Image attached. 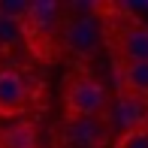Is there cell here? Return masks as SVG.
Listing matches in <instances>:
<instances>
[{"instance_id": "6da1fadb", "label": "cell", "mask_w": 148, "mask_h": 148, "mask_svg": "<svg viewBox=\"0 0 148 148\" xmlns=\"http://www.w3.org/2000/svg\"><path fill=\"white\" fill-rule=\"evenodd\" d=\"M60 6L58 3H27L21 18V39L39 60H55L60 51Z\"/></svg>"}, {"instance_id": "7a4b0ae2", "label": "cell", "mask_w": 148, "mask_h": 148, "mask_svg": "<svg viewBox=\"0 0 148 148\" xmlns=\"http://www.w3.org/2000/svg\"><path fill=\"white\" fill-rule=\"evenodd\" d=\"M103 42L112 55V64H139L148 60V24L133 15H115L103 18L100 24Z\"/></svg>"}, {"instance_id": "3957f363", "label": "cell", "mask_w": 148, "mask_h": 148, "mask_svg": "<svg viewBox=\"0 0 148 148\" xmlns=\"http://www.w3.org/2000/svg\"><path fill=\"white\" fill-rule=\"evenodd\" d=\"M64 112L66 121H85L94 115H103V109L109 106V94L106 88L88 73H73L64 79Z\"/></svg>"}, {"instance_id": "277c9868", "label": "cell", "mask_w": 148, "mask_h": 148, "mask_svg": "<svg viewBox=\"0 0 148 148\" xmlns=\"http://www.w3.org/2000/svg\"><path fill=\"white\" fill-rule=\"evenodd\" d=\"M103 127H115V130L127 133V130H136V127H148V103H139V100H130V97H118L109 100V106L103 109Z\"/></svg>"}, {"instance_id": "5b68a950", "label": "cell", "mask_w": 148, "mask_h": 148, "mask_svg": "<svg viewBox=\"0 0 148 148\" xmlns=\"http://www.w3.org/2000/svg\"><path fill=\"white\" fill-rule=\"evenodd\" d=\"M27 82L15 70H0V118H18L27 109Z\"/></svg>"}, {"instance_id": "8992f818", "label": "cell", "mask_w": 148, "mask_h": 148, "mask_svg": "<svg viewBox=\"0 0 148 148\" xmlns=\"http://www.w3.org/2000/svg\"><path fill=\"white\" fill-rule=\"evenodd\" d=\"M100 39H103V33L97 27V18H76V21H70L64 30H60V45L73 49L82 58H88V55L97 51Z\"/></svg>"}, {"instance_id": "52a82bcc", "label": "cell", "mask_w": 148, "mask_h": 148, "mask_svg": "<svg viewBox=\"0 0 148 148\" xmlns=\"http://www.w3.org/2000/svg\"><path fill=\"white\" fill-rule=\"evenodd\" d=\"M115 85L121 97L148 103V60L139 64H118L115 66Z\"/></svg>"}, {"instance_id": "ba28073f", "label": "cell", "mask_w": 148, "mask_h": 148, "mask_svg": "<svg viewBox=\"0 0 148 148\" xmlns=\"http://www.w3.org/2000/svg\"><path fill=\"white\" fill-rule=\"evenodd\" d=\"M97 121L94 118L70 121L66 130H64V142L73 145V148H103L106 142H109V130H106L103 124H97Z\"/></svg>"}, {"instance_id": "9c48e42d", "label": "cell", "mask_w": 148, "mask_h": 148, "mask_svg": "<svg viewBox=\"0 0 148 148\" xmlns=\"http://www.w3.org/2000/svg\"><path fill=\"white\" fill-rule=\"evenodd\" d=\"M0 148H39L36 127L30 121H12L0 127Z\"/></svg>"}, {"instance_id": "30bf717a", "label": "cell", "mask_w": 148, "mask_h": 148, "mask_svg": "<svg viewBox=\"0 0 148 148\" xmlns=\"http://www.w3.org/2000/svg\"><path fill=\"white\" fill-rule=\"evenodd\" d=\"M112 148H148V127H136V130L118 133Z\"/></svg>"}, {"instance_id": "8fae6325", "label": "cell", "mask_w": 148, "mask_h": 148, "mask_svg": "<svg viewBox=\"0 0 148 148\" xmlns=\"http://www.w3.org/2000/svg\"><path fill=\"white\" fill-rule=\"evenodd\" d=\"M15 42H24L21 39V21L0 12V45H15Z\"/></svg>"}]
</instances>
